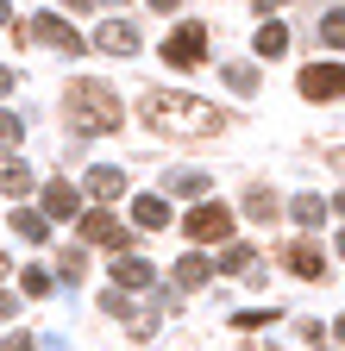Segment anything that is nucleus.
Here are the masks:
<instances>
[{"label":"nucleus","instance_id":"obj_4","mask_svg":"<svg viewBox=\"0 0 345 351\" xmlns=\"http://www.w3.org/2000/svg\"><path fill=\"white\" fill-rule=\"evenodd\" d=\"M201 51H207V25H201V19H189L176 38L163 44V63H169V69H195V63H201Z\"/></svg>","mask_w":345,"mask_h":351},{"label":"nucleus","instance_id":"obj_24","mask_svg":"<svg viewBox=\"0 0 345 351\" xmlns=\"http://www.w3.org/2000/svg\"><path fill=\"white\" fill-rule=\"evenodd\" d=\"M276 320V307H245V314L233 320V326H245V332H257V326H270Z\"/></svg>","mask_w":345,"mask_h":351},{"label":"nucleus","instance_id":"obj_17","mask_svg":"<svg viewBox=\"0 0 345 351\" xmlns=\"http://www.w3.org/2000/svg\"><path fill=\"white\" fill-rule=\"evenodd\" d=\"M283 51H289V32L276 19H264V25H257V57H283Z\"/></svg>","mask_w":345,"mask_h":351},{"label":"nucleus","instance_id":"obj_20","mask_svg":"<svg viewBox=\"0 0 345 351\" xmlns=\"http://www.w3.org/2000/svg\"><path fill=\"white\" fill-rule=\"evenodd\" d=\"M251 263H257V251H251V245H233V251L220 257V270H226V276H251Z\"/></svg>","mask_w":345,"mask_h":351},{"label":"nucleus","instance_id":"obj_3","mask_svg":"<svg viewBox=\"0 0 345 351\" xmlns=\"http://www.w3.org/2000/svg\"><path fill=\"white\" fill-rule=\"evenodd\" d=\"M233 226H239V219H233L220 201H201V207L189 213V239H195V245H226Z\"/></svg>","mask_w":345,"mask_h":351},{"label":"nucleus","instance_id":"obj_23","mask_svg":"<svg viewBox=\"0 0 345 351\" xmlns=\"http://www.w3.org/2000/svg\"><path fill=\"white\" fill-rule=\"evenodd\" d=\"M320 38L333 44V51H345V7H333V13L320 19Z\"/></svg>","mask_w":345,"mask_h":351},{"label":"nucleus","instance_id":"obj_31","mask_svg":"<svg viewBox=\"0 0 345 351\" xmlns=\"http://www.w3.org/2000/svg\"><path fill=\"white\" fill-rule=\"evenodd\" d=\"M0 25H13V7H7V0H0Z\"/></svg>","mask_w":345,"mask_h":351},{"label":"nucleus","instance_id":"obj_2","mask_svg":"<svg viewBox=\"0 0 345 351\" xmlns=\"http://www.w3.org/2000/svg\"><path fill=\"white\" fill-rule=\"evenodd\" d=\"M63 113H69L75 132H119V95L107 82H95V75L63 88Z\"/></svg>","mask_w":345,"mask_h":351},{"label":"nucleus","instance_id":"obj_33","mask_svg":"<svg viewBox=\"0 0 345 351\" xmlns=\"http://www.w3.org/2000/svg\"><path fill=\"white\" fill-rule=\"evenodd\" d=\"M333 207H339V213H345V195H339V201H333Z\"/></svg>","mask_w":345,"mask_h":351},{"label":"nucleus","instance_id":"obj_30","mask_svg":"<svg viewBox=\"0 0 345 351\" xmlns=\"http://www.w3.org/2000/svg\"><path fill=\"white\" fill-rule=\"evenodd\" d=\"M276 7H283V0H257V13H276Z\"/></svg>","mask_w":345,"mask_h":351},{"label":"nucleus","instance_id":"obj_11","mask_svg":"<svg viewBox=\"0 0 345 351\" xmlns=\"http://www.w3.org/2000/svg\"><path fill=\"white\" fill-rule=\"evenodd\" d=\"M88 195H95V201H119V195H126V169L95 163V169H88Z\"/></svg>","mask_w":345,"mask_h":351},{"label":"nucleus","instance_id":"obj_1","mask_svg":"<svg viewBox=\"0 0 345 351\" xmlns=\"http://www.w3.org/2000/svg\"><path fill=\"white\" fill-rule=\"evenodd\" d=\"M145 119L163 132V138H207V132H220V107H207L195 95H169V88H151L145 95Z\"/></svg>","mask_w":345,"mask_h":351},{"label":"nucleus","instance_id":"obj_13","mask_svg":"<svg viewBox=\"0 0 345 351\" xmlns=\"http://www.w3.org/2000/svg\"><path fill=\"white\" fill-rule=\"evenodd\" d=\"M13 232H19L25 245H45V239H51V219H45V207H19V213H13Z\"/></svg>","mask_w":345,"mask_h":351},{"label":"nucleus","instance_id":"obj_27","mask_svg":"<svg viewBox=\"0 0 345 351\" xmlns=\"http://www.w3.org/2000/svg\"><path fill=\"white\" fill-rule=\"evenodd\" d=\"M13 75H19V69H7V63H0V95H7V88H13Z\"/></svg>","mask_w":345,"mask_h":351},{"label":"nucleus","instance_id":"obj_5","mask_svg":"<svg viewBox=\"0 0 345 351\" xmlns=\"http://www.w3.org/2000/svg\"><path fill=\"white\" fill-rule=\"evenodd\" d=\"M301 95L308 101H339L345 95V63H308L301 69Z\"/></svg>","mask_w":345,"mask_h":351},{"label":"nucleus","instance_id":"obj_8","mask_svg":"<svg viewBox=\"0 0 345 351\" xmlns=\"http://www.w3.org/2000/svg\"><path fill=\"white\" fill-rule=\"evenodd\" d=\"M82 239H95V245H113V251H126V226L107 213V207H95V213H82Z\"/></svg>","mask_w":345,"mask_h":351},{"label":"nucleus","instance_id":"obj_16","mask_svg":"<svg viewBox=\"0 0 345 351\" xmlns=\"http://www.w3.org/2000/svg\"><path fill=\"white\" fill-rule=\"evenodd\" d=\"M207 276H213V263H207V257H201V251H189V257H182V263H176V282H182V289H201V282H207Z\"/></svg>","mask_w":345,"mask_h":351},{"label":"nucleus","instance_id":"obj_19","mask_svg":"<svg viewBox=\"0 0 345 351\" xmlns=\"http://www.w3.org/2000/svg\"><path fill=\"white\" fill-rule=\"evenodd\" d=\"M245 213H251V219H270V213H276V195H270L264 182H257V189H245Z\"/></svg>","mask_w":345,"mask_h":351},{"label":"nucleus","instance_id":"obj_6","mask_svg":"<svg viewBox=\"0 0 345 351\" xmlns=\"http://www.w3.org/2000/svg\"><path fill=\"white\" fill-rule=\"evenodd\" d=\"M25 38H38V44H51V51H63V57H75V51H82V38H75V25H69V19H57V13H38V19L25 25Z\"/></svg>","mask_w":345,"mask_h":351},{"label":"nucleus","instance_id":"obj_29","mask_svg":"<svg viewBox=\"0 0 345 351\" xmlns=\"http://www.w3.org/2000/svg\"><path fill=\"white\" fill-rule=\"evenodd\" d=\"M151 7H157V13H176V7H182V0H151Z\"/></svg>","mask_w":345,"mask_h":351},{"label":"nucleus","instance_id":"obj_35","mask_svg":"<svg viewBox=\"0 0 345 351\" xmlns=\"http://www.w3.org/2000/svg\"><path fill=\"white\" fill-rule=\"evenodd\" d=\"M339 339H345V314H339Z\"/></svg>","mask_w":345,"mask_h":351},{"label":"nucleus","instance_id":"obj_18","mask_svg":"<svg viewBox=\"0 0 345 351\" xmlns=\"http://www.w3.org/2000/svg\"><path fill=\"white\" fill-rule=\"evenodd\" d=\"M289 213H295V219H301V226H308V232H314V226H320V219H326V201H320V195H295V201H289Z\"/></svg>","mask_w":345,"mask_h":351},{"label":"nucleus","instance_id":"obj_7","mask_svg":"<svg viewBox=\"0 0 345 351\" xmlns=\"http://www.w3.org/2000/svg\"><path fill=\"white\" fill-rule=\"evenodd\" d=\"M283 263H289L295 276H314V282L326 276V251H320V245H308V239H295V245H283Z\"/></svg>","mask_w":345,"mask_h":351},{"label":"nucleus","instance_id":"obj_32","mask_svg":"<svg viewBox=\"0 0 345 351\" xmlns=\"http://www.w3.org/2000/svg\"><path fill=\"white\" fill-rule=\"evenodd\" d=\"M7 270H13V263H7V257H0V276H7Z\"/></svg>","mask_w":345,"mask_h":351},{"label":"nucleus","instance_id":"obj_25","mask_svg":"<svg viewBox=\"0 0 345 351\" xmlns=\"http://www.w3.org/2000/svg\"><path fill=\"white\" fill-rule=\"evenodd\" d=\"M169 189H176V195H207V176H201V169H182Z\"/></svg>","mask_w":345,"mask_h":351},{"label":"nucleus","instance_id":"obj_12","mask_svg":"<svg viewBox=\"0 0 345 351\" xmlns=\"http://www.w3.org/2000/svg\"><path fill=\"white\" fill-rule=\"evenodd\" d=\"M132 219H139L145 232H163V226H169V201H163V195H139V201H132Z\"/></svg>","mask_w":345,"mask_h":351},{"label":"nucleus","instance_id":"obj_9","mask_svg":"<svg viewBox=\"0 0 345 351\" xmlns=\"http://www.w3.org/2000/svg\"><path fill=\"white\" fill-rule=\"evenodd\" d=\"M95 44H101V51H107V57H132V51H139V32H132V25H126V19H101V32H95Z\"/></svg>","mask_w":345,"mask_h":351},{"label":"nucleus","instance_id":"obj_22","mask_svg":"<svg viewBox=\"0 0 345 351\" xmlns=\"http://www.w3.org/2000/svg\"><path fill=\"white\" fill-rule=\"evenodd\" d=\"M226 88H233V95H257V69H245V63H226Z\"/></svg>","mask_w":345,"mask_h":351},{"label":"nucleus","instance_id":"obj_26","mask_svg":"<svg viewBox=\"0 0 345 351\" xmlns=\"http://www.w3.org/2000/svg\"><path fill=\"white\" fill-rule=\"evenodd\" d=\"M19 132H25V119H13V113H0V145H19Z\"/></svg>","mask_w":345,"mask_h":351},{"label":"nucleus","instance_id":"obj_15","mask_svg":"<svg viewBox=\"0 0 345 351\" xmlns=\"http://www.w3.org/2000/svg\"><path fill=\"white\" fill-rule=\"evenodd\" d=\"M113 282H119V289H151L157 276H151L145 257H119V263H113Z\"/></svg>","mask_w":345,"mask_h":351},{"label":"nucleus","instance_id":"obj_21","mask_svg":"<svg viewBox=\"0 0 345 351\" xmlns=\"http://www.w3.org/2000/svg\"><path fill=\"white\" fill-rule=\"evenodd\" d=\"M19 289H25L32 301H38V295H51V289H57V276H51V270H38V263H32V270L19 276Z\"/></svg>","mask_w":345,"mask_h":351},{"label":"nucleus","instance_id":"obj_34","mask_svg":"<svg viewBox=\"0 0 345 351\" xmlns=\"http://www.w3.org/2000/svg\"><path fill=\"white\" fill-rule=\"evenodd\" d=\"M339 257H345V232H339Z\"/></svg>","mask_w":345,"mask_h":351},{"label":"nucleus","instance_id":"obj_10","mask_svg":"<svg viewBox=\"0 0 345 351\" xmlns=\"http://www.w3.org/2000/svg\"><path fill=\"white\" fill-rule=\"evenodd\" d=\"M75 207H82V195L63 182V176H57V182H45V219H75Z\"/></svg>","mask_w":345,"mask_h":351},{"label":"nucleus","instance_id":"obj_14","mask_svg":"<svg viewBox=\"0 0 345 351\" xmlns=\"http://www.w3.org/2000/svg\"><path fill=\"white\" fill-rule=\"evenodd\" d=\"M32 189H38V182H32V169H25L19 157H0V195H13V201H19V195H32Z\"/></svg>","mask_w":345,"mask_h":351},{"label":"nucleus","instance_id":"obj_28","mask_svg":"<svg viewBox=\"0 0 345 351\" xmlns=\"http://www.w3.org/2000/svg\"><path fill=\"white\" fill-rule=\"evenodd\" d=\"M7 314H13V295H7V289H0V320H7Z\"/></svg>","mask_w":345,"mask_h":351}]
</instances>
